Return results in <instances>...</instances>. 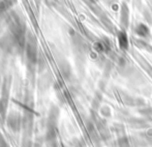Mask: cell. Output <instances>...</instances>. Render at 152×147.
Instances as JSON below:
<instances>
[{
	"mask_svg": "<svg viewBox=\"0 0 152 147\" xmlns=\"http://www.w3.org/2000/svg\"><path fill=\"white\" fill-rule=\"evenodd\" d=\"M118 43L121 50H127L128 48V39L127 35L124 31H121L118 33Z\"/></svg>",
	"mask_w": 152,
	"mask_h": 147,
	"instance_id": "6da1fadb",
	"label": "cell"
},
{
	"mask_svg": "<svg viewBox=\"0 0 152 147\" xmlns=\"http://www.w3.org/2000/svg\"><path fill=\"white\" fill-rule=\"evenodd\" d=\"M119 146L120 147H130L129 145V141L126 137H123L119 140Z\"/></svg>",
	"mask_w": 152,
	"mask_h": 147,
	"instance_id": "3957f363",
	"label": "cell"
},
{
	"mask_svg": "<svg viewBox=\"0 0 152 147\" xmlns=\"http://www.w3.org/2000/svg\"><path fill=\"white\" fill-rule=\"evenodd\" d=\"M136 33L141 37H147L149 35V28L145 24H139L136 28Z\"/></svg>",
	"mask_w": 152,
	"mask_h": 147,
	"instance_id": "7a4b0ae2",
	"label": "cell"
}]
</instances>
